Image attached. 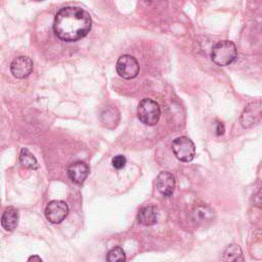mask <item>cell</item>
Instances as JSON below:
<instances>
[{
  "label": "cell",
  "instance_id": "cell-1",
  "mask_svg": "<svg viewBox=\"0 0 262 262\" xmlns=\"http://www.w3.org/2000/svg\"><path fill=\"white\" fill-rule=\"evenodd\" d=\"M90 14L80 7L67 6L61 8L54 17L55 35L67 42H75L84 38L91 30Z\"/></svg>",
  "mask_w": 262,
  "mask_h": 262
},
{
  "label": "cell",
  "instance_id": "cell-2",
  "mask_svg": "<svg viewBox=\"0 0 262 262\" xmlns=\"http://www.w3.org/2000/svg\"><path fill=\"white\" fill-rule=\"evenodd\" d=\"M237 51L233 42L223 40L217 42L211 51V59L220 67L230 64L236 57Z\"/></svg>",
  "mask_w": 262,
  "mask_h": 262
},
{
  "label": "cell",
  "instance_id": "cell-3",
  "mask_svg": "<svg viewBox=\"0 0 262 262\" xmlns=\"http://www.w3.org/2000/svg\"><path fill=\"white\" fill-rule=\"evenodd\" d=\"M137 117L146 126H155L161 117V108L158 102L150 98H143L137 106Z\"/></svg>",
  "mask_w": 262,
  "mask_h": 262
},
{
  "label": "cell",
  "instance_id": "cell-4",
  "mask_svg": "<svg viewBox=\"0 0 262 262\" xmlns=\"http://www.w3.org/2000/svg\"><path fill=\"white\" fill-rule=\"evenodd\" d=\"M172 150L181 162H190L195 156V146L192 140L186 136H180L173 140Z\"/></svg>",
  "mask_w": 262,
  "mask_h": 262
},
{
  "label": "cell",
  "instance_id": "cell-5",
  "mask_svg": "<svg viewBox=\"0 0 262 262\" xmlns=\"http://www.w3.org/2000/svg\"><path fill=\"white\" fill-rule=\"evenodd\" d=\"M117 73L123 79H133L139 73V63L137 59L129 54H124L117 61Z\"/></svg>",
  "mask_w": 262,
  "mask_h": 262
},
{
  "label": "cell",
  "instance_id": "cell-6",
  "mask_svg": "<svg viewBox=\"0 0 262 262\" xmlns=\"http://www.w3.org/2000/svg\"><path fill=\"white\" fill-rule=\"evenodd\" d=\"M69 213L68 205L62 201H51L45 208V217L53 224L60 223Z\"/></svg>",
  "mask_w": 262,
  "mask_h": 262
},
{
  "label": "cell",
  "instance_id": "cell-7",
  "mask_svg": "<svg viewBox=\"0 0 262 262\" xmlns=\"http://www.w3.org/2000/svg\"><path fill=\"white\" fill-rule=\"evenodd\" d=\"M33 71V61L28 56H17L10 63V72L13 77L24 79Z\"/></svg>",
  "mask_w": 262,
  "mask_h": 262
},
{
  "label": "cell",
  "instance_id": "cell-8",
  "mask_svg": "<svg viewBox=\"0 0 262 262\" xmlns=\"http://www.w3.org/2000/svg\"><path fill=\"white\" fill-rule=\"evenodd\" d=\"M261 118V103L260 100L250 103L242 114L241 123L245 128L252 127L260 122Z\"/></svg>",
  "mask_w": 262,
  "mask_h": 262
},
{
  "label": "cell",
  "instance_id": "cell-9",
  "mask_svg": "<svg viewBox=\"0 0 262 262\" xmlns=\"http://www.w3.org/2000/svg\"><path fill=\"white\" fill-rule=\"evenodd\" d=\"M156 185L162 195L171 196L175 189V178L172 173L168 171H162L157 176Z\"/></svg>",
  "mask_w": 262,
  "mask_h": 262
},
{
  "label": "cell",
  "instance_id": "cell-10",
  "mask_svg": "<svg viewBox=\"0 0 262 262\" xmlns=\"http://www.w3.org/2000/svg\"><path fill=\"white\" fill-rule=\"evenodd\" d=\"M67 171H68V175H69L70 179L74 183L82 184L88 177L89 166L82 161H78V162L72 163L68 167Z\"/></svg>",
  "mask_w": 262,
  "mask_h": 262
},
{
  "label": "cell",
  "instance_id": "cell-11",
  "mask_svg": "<svg viewBox=\"0 0 262 262\" xmlns=\"http://www.w3.org/2000/svg\"><path fill=\"white\" fill-rule=\"evenodd\" d=\"M158 219V211L155 206L148 205L142 207L137 214V220L140 224L144 226L152 225L157 222Z\"/></svg>",
  "mask_w": 262,
  "mask_h": 262
},
{
  "label": "cell",
  "instance_id": "cell-12",
  "mask_svg": "<svg viewBox=\"0 0 262 262\" xmlns=\"http://www.w3.org/2000/svg\"><path fill=\"white\" fill-rule=\"evenodd\" d=\"M18 223V213L17 210L13 207L7 208L2 217H1V225L7 231H12L16 228Z\"/></svg>",
  "mask_w": 262,
  "mask_h": 262
},
{
  "label": "cell",
  "instance_id": "cell-13",
  "mask_svg": "<svg viewBox=\"0 0 262 262\" xmlns=\"http://www.w3.org/2000/svg\"><path fill=\"white\" fill-rule=\"evenodd\" d=\"M222 259L224 262H245L242 249L238 245L235 244L226 247L223 252Z\"/></svg>",
  "mask_w": 262,
  "mask_h": 262
},
{
  "label": "cell",
  "instance_id": "cell-14",
  "mask_svg": "<svg viewBox=\"0 0 262 262\" xmlns=\"http://www.w3.org/2000/svg\"><path fill=\"white\" fill-rule=\"evenodd\" d=\"M19 162L25 168H28V169L36 170L39 167L36 158L27 147L21 148L20 154H19Z\"/></svg>",
  "mask_w": 262,
  "mask_h": 262
},
{
  "label": "cell",
  "instance_id": "cell-15",
  "mask_svg": "<svg viewBox=\"0 0 262 262\" xmlns=\"http://www.w3.org/2000/svg\"><path fill=\"white\" fill-rule=\"evenodd\" d=\"M192 216H193V221L196 223L210 222L213 218V211L209 207L200 206L193 210Z\"/></svg>",
  "mask_w": 262,
  "mask_h": 262
},
{
  "label": "cell",
  "instance_id": "cell-16",
  "mask_svg": "<svg viewBox=\"0 0 262 262\" xmlns=\"http://www.w3.org/2000/svg\"><path fill=\"white\" fill-rule=\"evenodd\" d=\"M105 261L106 262H125L126 261L125 252L121 247H114L107 252Z\"/></svg>",
  "mask_w": 262,
  "mask_h": 262
},
{
  "label": "cell",
  "instance_id": "cell-17",
  "mask_svg": "<svg viewBox=\"0 0 262 262\" xmlns=\"http://www.w3.org/2000/svg\"><path fill=\"white\" fill-rule=\"evenodd\" d=\"M112 165L115 169H122L125 167L126 165V158L123 156V155H117L113 158L112 160Z\"/></svg>",
  "mask_w": 262,
  "mask_h": 262
},
{
  "label": "cell",
  "instance_id": "cell-18",
  "mask_svg": "<svg viewBox=\"0 0 262 262\" xmlns=\"http://www.w3.org/2000/svg\"><path fill=\"white\" fill-rule=\"evenodd\" d=\"M225 131L224 125L222 122H217L216 123V135H222Z\"/></svg>",
  "mask_w": 262,
  "mask_h": 262
},
{
  "label": "cell",
  "instance_id": "cell-19",
  "mask_svg": "<svg viewBox=\"0 0 262 262\" xmlns=\"http://www.w3.org/2000/svg\"><path fill=\"white\" fill-rule=\"evenodd\" d=\"M27 262H43L42 259L38 255H32L28 258Z\"/></svg>",
  "mask_w": 262,
  "mask_h": 262
}]
</instances>
